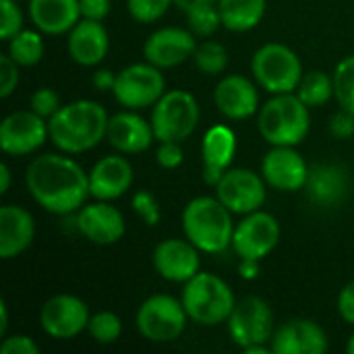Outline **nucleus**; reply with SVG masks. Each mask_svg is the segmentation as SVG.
<instances>
[{"label": "nucleus", "instance_id": "1", "mask_svg": "<svg viewBox=\"0 0 354 354\" xmlns=\"http://www.w3.org/2000/svg\"><path fill=\"white\" fill-rule=\"evenodd\" d=\"M29 195L46 212L56 216L75 214L85 205L89 193V174L60 153L37 156L25 172Z\"/></svg>", "mask_w": 354, "mask_h": 354}, {"label": "nucleus", "instance_id": "2", "mask_svg": "<svg viewBox=\"0 0 354 354\" xmlns=\"http://www.w3.org/2000/svg\"><path fill=\"white\" fill-rule=\"evenodd\" d=\"M110 116L93 100H77L62 106L50 120V141L64 153H83L106 139Z\"/></svg>", "mask_w": 354, "mask_h": 354}, {"label": "nucleus", "instance_id": "3", "mask_svg": "<svg viewBox=\"0 0 354 354\" xmlns=\"http://www.w3.org/2000/svg\"><path fill=\"white\" fill-rule=\"evenodd\" d=\"M183 230L201 253H224L232 247V212L218 197H195L183 212Z\"/></svg>", "mask_w": 354, "mask_h": 354}, {"label": "nucleus", "instance_id": "4", "mask_svg": "<svg viewBox=\"0 0 354 354\" xmlns=\"http://www.w3.org/2000/svg\"><path fill=\"white\" fill-rule=\"evenodd\" d=\"M309 106L297 93H278L259 110L257 127L261 137L274 147H295L305 141L311 129Z\"/></svg>", "mask_w": 354, "mask_h": 354}, {"label": "nucleus", "instance_id": "5", "mask_svg": "<svg viewBox=\"0 0 354 354\" xmlns=\"http://www.w3.org/2000/svg\"><path fill=\"white\" fill-rule=\"evenodd\" d=\"M180 301L189 319L199 326L226 324L236 305L232 288L222 278L207 272H199L185 282Z\"/></svg>", "mask_w": 354, "mask_h": 354}, {"label": "nucleus", "instance_id": "6", "mask_svg": "<svg viewBox=\"0 0 354 354\" xmlns=\"http://www.w3.org/2000/svg\"><path fill=\"white\" fill-rule=\"evenodd\" d=\"M255 81L272 95L295 93L303 79V62L295 50L284 44L261 46L251 60Z\"/></svg>", "mask_w": 354, "mask_h": 354}, {"label": "nucleus", "instance_id": "7", "mask_svg": "<svg viewBox=\"0 0 354 354\" xmlns=\"http://www.w3.org/2000/svg\"><path fill=\"white\" fill-rule=\"evenodd\" d=\"M199 104L193 93L183 89L166 91L151 110V127L156 141H178L189 139L199 124Z\"/></svg>", "mask_w": 354, "mask_h": 354}, {"label": "nucleus", "instance_id": "8", "mask_svg": "<svg viewBox=\"0 0 354 354\" xmlns=\"http://www.w3.org/2000/svg\"><path fill=\"white\" fill-rule=\"evenodd\" d=\"M189 322L183 301L170 295H153L145 299L137 311V330L149 342H174L180 338Z\"/></svg>", "mask_w": 354, "mask_h": 354}, {"label": "nucleus", "instance_id": "9", "mask_svg": "<svg viewBox=\"0 0 354 354\" xmlns=\"http://www.w3.org/2000/svg\"><path fill=\"white\" fill-rule=\"evenodd\" d=\"M112 93L127 110H143L153 106L166 93V79L162 68L151 62H137L116 75Z\"/></svg>", "mask_w": 354, "mask_h": 354}, {"label": "nucleus", "instance_id": "10", "mask_svg": "<svg viewBox=\"0 0 354 354\" xmlns=\"http://www.w3.org/2000/svg\"><path fill=\"white\" fill-rule=\"evenodd\" d=\"M226 324L232 342L241 348L251 344H266L276 332L272 307L259 297H245L236 301Z\"/></svg>", "mask_w": 354, "mask_h": 354}, {"label": "nucleus", "instance_id": "11", "mask_svg": "<svg viewBox=\"0 0 354 354\" xmlns=\"http://www.w3.org/2000/svg\"><path fill=\"white\" fill-rule=\"evenodd\" d=\"M280 224L268 212H251L236 226L232 234V251L241 259H266L280 243Z\"/></svg>", "mask_w": 354, "mask_h": 354}, {"label": "nucleus", "instance_id": "12", "mask_svg": "<svg viewBox=\"0 0 354 354\" xmlns=\"http://www.w3.org/2000/svg\"><path fill=\"white\" fill-rule=\"evenodd\" d=\"M266 178L247 168H228L216 185V197L232 212L247 216L266 201Z\"/></svg>", "mask_w": 354, "mask_h": 354}, {"label": "nucleus", "instance_id": "13", "mask_svg": "<svg viewBox=\"0 0 354 354\" xmlns=\"http://www.w3.org/2000/svg\"><path fill=\"white\" fill-rule=\"evenodd\" d=\"M89 309L75 295H56L39 311L41 330L54 340H73L89 326Z\"/></svg>", "mask_w": 354, "mask_h": 354}, {"label": "nucleus", "instance_id": "14", "mask_svg": "<svg viewBox=\"0 0 354 354\" xmlns=\"http://www.w3.org/2000/svg\"><path fill=\"white\" fill-rule=\"evenodd\" d=\"M50 139L48 120L29 110L8 114L0 122V147L6 156H29Z\"/></svg>", "mask_w": 354, "mask_h": 354}, {"label": "nucleus", "instance_id": "15", "mask_svg": "<svg viewBox=\"0 0 354 354\" xmlns=\"http://www.w3.org/2000/svg\"><path fill=\"white\" fill-rule=\"evenodd\" d=\"M261 176L266 178L268 187L282 193H295L305 189L309 166L303 156L295 151V147L274 145L261 160Z\"/></svg>", "mask_w": 354, "mask_h": 354}, {"label": "nucleus", "instance_id": "16", "mask_svg": "<svg viewBox=\"0 0 354 354\" xmlns=\"http://www.w3.org/2000/svg\"><path fill=\"white\" fill-rule=\"evenodd\" d=\"M197 37L189 29L162 27L153 31L143 46V56L158 68H172L195 56Z\"/></svg>", "mask_w": 354, "mask_h": 354}, {"label": "nucleus", "instance_id": "17", "mask_svg": "<svg viewBox=\"0 0 354 354\" xmlns=\"http://www.w3.org/2000/svg\"><path fill=\"white\" fill-rule=\"evenodd\" d=\"M199 253L201 251L189 239H166L153 251V268L160 278L185 284L201 272Z\"/></svg>", "mask_w": 354, "mask_h": 354}, {"label": "nucleus", "instance_id": "18", "mask_svg": "<svg viewBox=\"0 0 354 354\" xmlns=\"http://www.w3.org/2000/svg\"><path fill=\"white\" fill-rule=\"evenodd\" d=\"M77 230L93 245L108 247L118 243L124 236L127 224L120 214L110 201H100L83 205L77 212Z\"/></svg>", "mask_w": 354, "mask_h": 354}, {"label": "nucleus", "instance_id": "19", "mask_svg": "<svg viewBox=\"0 0 354 354\" xmlns=\"http://www.w3.org/2000/svg\"><path fill=\"white\" fill-rule=\"evenodd\" d=\"M274 354H324L330 342L324 328L311 319H290L272 336Z\"/></svg>", "mask_w": 354, "mask_h": 354}, {"label": "nucleus", "instance_id": "20", "mask_svg": "<svg viewBox=\"0 0 354 354\" xmlns=\"http://www.w3.org/2000/svg\"><path fill=\"white\" fill-rule=\"evenodd\" d=\"M214 102L228 120H245L259 110V91L243 75H226L214 91Z\"/></svg>", "mask_w": 354, "mask_h": 354}, {"label": "nucleus", "instance_id": "21", "mask_svg": "<svg viewBox=\"0 0 354 354\" xmlns=\"http://www.w3.org/2000/svg\"><path fill=\"white\" fill-rule=\"evenodd\" d=\"M135 180L133 166L122 156H106L89 172V193L93 199L112 201L122 197Z\"/></svg>", "mask_w": 354, "mask_h": 354}, {"label": "nucleus", "instance_id": "22", "mask_svg": "<svg viewBox=\"0 0 354 354\" xmlns=\"http://www.w3.org/2000/svg\"><path fill=\"white\" fill-rule=\"evenodd\" d=\"M106 139L120 153H141L149 149L156 135L151 122H147L135 110H127L110 116Z\"/></svg>", "mask_w": 354, "mask_h": 354}, {"label": "nucleus", "instance_id": "23", "mask_svg": "<svg viewBox=\"0 0 354 354\" xmlns=\"http://www.w3.org/2000/svg\"><path fill=\"white\" fill-rule=\"evenodd\" d=\"M351 191V176L338 164H317L309 168L305 193L317 207L340 205Z\"/></svg>", "mask_w": 354, "mask_h": 354}, {"label": "nucleus", "instance_id": "24", "mask_svg": "<svg viewBox=\"0 0 354 354\" xmlns=\"http://www.w3.org/2000/svg\"><path fill=\"white\" fill-rule=\"evenodd\" d=\"M236 153V135L226 124H216L207 129L201 141L203 156V180L212 187L218 185L222 174L232 166Z\"/></svg>", "mask_w": 354, "mask_h": 354}, {"label": "nucleus", "instance_id": "25", "mask_svg": "<svg viewBox=\"0 0 354 354\" xmlns=\"http://www.w3.org/2000/svg\"><path fill=\"white\" fill-rule=\"evenodd\" d=\"M66 48L71 58L81 66H97L110 48V37L102 21L81 19L71 31L66 39Z\"/></svg>", "mask_w": 354, "mask_h": 354}, {"label": "nucleus", "instance_id": "26", "mask_svg": "<svg viewBox=\"0 0 354 354\" xmlns=\"http://www.w3.org/2000/svg\"><path fill=\"white\" fill-rule=\"evenodd\" d=\"M35 236L33 216L21 205L0 207V257L4 261L25 253Z\"/></svg>", "mask_w": 354, "mask_h": 354}, {"label": "nucleus", "instance_id": "27", "mask_svg": "<svg viewBox=\"0 0 354 354\" xmlns=\"http://www.w3.org/2000/svg\"><path fill=\"white\" fill-rule=\"evenodd\" d=\"M29 17L37 31L62 35L81 21L79 0H29Z\"/></svg>", "mask_w": 354, "mask_h": 354}, {"label": "nucleus", "instance_id": "28", "mask_svg": "<svg viewBox=\"0 0 354 354\" xmlns=\"http://www.w3.org/2000/svg\"><path fill=\"white\" fill-rule=\"evenodd\" d=\"M268 0H218L222 27L230 31H251L266 17Z\"/></svg>", "mask_w": 354, "mask_h": 354}, {"label": "nucleus", "instance_id": "29", "mask_svg": "<svg viewBox=\"0 0 354 354\" xmlns=\"http://www.w3.org/2000/svg\"><path fill=\"white\" fill-rule=\"evenodd\" d=\"M309 108H319L330 102L334 95V77H330L326 71H311L303 75L297 91H295Z\"/></svg>", "mask_w": 354, "mask_h": 354}, {"label": "nucleus", "instance_id": "30", "mask_svg": "<svg viewBox=\"0 0 354 354\" xmlns=\"http://www.w3.org/2000/svg\"><path fill=\"white\" fill-rule=\"evenodd\" d=\"M46 46L37 31L21 29L15 37L8 39V54L19 66H33L44 58Z\"/></svg>", "mask_w": 354, "mask_h": 354}, {"label": "nucleus", "instance_id": "31", "mask_svg": "<svg viewBox=\"0 0 354 354\" xmlns=\"http://www.w3.org/2000/svg\"><path fill=\"white\" fill-rule=\"evenodd\" d=\"M197 68L203 73V75H220L226 71L228 66V52L222 44L214 41V39H205L201 44H197V50H195V56H193Z\"/></svg>", "mask_w": 354, "mask_h": 354}, {"label": "nucleus", "instance_id": "32", "mask_svg": "<svg viewBox=\"0 0 354 354\" xmlns=\"http://www.w3.org/2000/svg\"><path fill=\"white\" fill-rule=\"evenodd\" d=\"M87 332L97 344H114L122 334V322L112 311H100L89 317Z\"/></svg>", "mask_w": 354, "mask_h": 354}, {"label": "nucleus", "instance_id": "33", "mask_svg": "<svg viewBox=\"0 0 354 354\" xmlns=\"http://www.w3.org/2000/svg\"><path fill=\"white\" fill-rule=\"evenodd\" d=\"M334 95L338 104L354 114V56H346L334 71Z\"/></svg>", "mask_w": 354, "mask_h": 354}, {"label": "nucleus", "instance_id": "34", "mask_svg": "<svg viewBox=\"0 0 354 354\" xmlns=\"http://www.w3.org/2000/svg\"><path fill=\"white\" fill-rule=\"evenodd\" d=\"M187 21H189V31L195 37H209L212 33H216L222 27V17L218 10V4L201 6V8L187 12Z\"/></svg>", "mask_w": 354, "mask_h": 354}, {"label": "nucleus", "instance_id": "35", "mask_svg": "<svg viewBox=\"0 0 354 354\" xmlns=\"http://www.w3.org/2000/svg\"><path fill=\"white\" fill-rule=\"evenodd\" d=\"M174 0H127L129 15L139 23H153L162 19Z\"/></svg>", "mask_w": 354, "mask_h": 354}, {"label": "nucleus", "instance_id": "36", "mask_svg": "<svg viewBox=\"0 0 354 354\" xmlns=\"http://www.w3.org/2000/svg\"><path fill=\"white\" fill-rule=\"evenodd\" d=\"M0 37L8 41L23 29V12L17 0H0Z\"/></svg>", "mask_w": 354, "mask_h": 354}, {"label": "nucleus", "instance_id": "37", "mask_svg": "<svg viewBox=\"0 0 354 354\" xmlns=\"http://www.w3.org/2000/svg\"><path fill=\"white\" fill-rule=\"evenodd\" d=\"M29 106H31V110L35 114H39L41 118L50 120L62 108V102H60V95L56 93V89L39 87L37 91H33V95L29 100Z\"/></svg>", "mask_w": 354, "mask_h": 354}, {"label": "nucleus", "instance_id": "38", "mask_svg": "<svg viewBox=\"0 0 354 354\" xmlns=\"http://www.w3.org/2000/svg\"><path fill=\"white\" fill-rule=\"evenodd\" d=\"M133 209L137 212V216H139V218L143 220V224H147V226H156V224L160 222V218H162L158 199H156L149 191H145V189H141V191H137V193L133 195Z\"/></svg>", "mask_w": 354, "mask_h": 354}, {"label": "nucleus", "instance_id": "39", "mask_svg": "<svg viewBox=\"0 0 354 354\" xmlns=\"http://www.w3.org/2000/svg\"><path fill=\"white\" fill-rule=\"evenodd\" d=\"M156 160L164 170H176L185 162V153L178 141H160Z\"/></svg>", "mask_w": 354, "mask_h": 354}, {"label": "nucleus", "instance_id": "40", "mask_svg": "<svg viewBox=\"0 0 354 354\" xmlns=\"http://www.w3.org/2000/svg\"><path fill=\"white\" fill-rule=\"evenodd\" d=\"M19 83V64L10 54L0 56V97H8Z\"/></svg>", "mask_w": 354, "mask_h": 354}, {"label": "nucleus", "instance_id": "41", "mask_svg": "<svg viewBox=\"0 0 354 354\" xmlns=\"http://www.w3.org/2000/svg\"><path fill=\"white\" fill-rule=\"evenodd\" d=\"M2 354H39V346L25 334H15L4 338L2 346H0Z\"/></svg>", "mask_w": 354, "mask_h": 354}, {"label": "nucleus", "instance_id": "42", "mask_svg": "<svg viewBox=\"0 0 354 354\" xmlns=\"http://www.w3.org/2000/svg\"><path fill=\"white\" fill-rule=\"evenodd\" d=\"M330 133L336 139H351L354 135V114L348 110H340L330 118Z\"/></svg>", "mask_w": 354, "mask_h": 354}, {"label": "nucleus", "instance_id": "43", "mask_svg": "<svg viewBox=\"0 0 354 354\" xmlns=\"http://www.w3.org/2000/svg\"><path fill=\"white\" fill-rule=\"evenodd\" d=\"M81 19L104 21L110 12V0H79Z\"/></svg>", "mask_w": 354, "mask_h": 354}, {"label": "nucleus", "instance_id": "44", "mask_svg": "<svg viewBox=\"0 0 354 354\" xmlns=\"http://www.w3.org/2000/svg\"><path fill=\"white\" fill-rule=\"evenodd\" d=\"M338 313L346 324L354 326V282H348L340 290V295H338Z\"/></svg>", "mask_w": 354, "mask_h": 354}, {"label": "nucleus", "instance_id": "45", "mask_svg": "<svg viewBox=\"0 0 354 354\" xmlns=\"http://www.w3.org/2000/svg\"><path fill=\"white\" fill-rule=\"evenodd\" d=\"M91 83H93V87L97 91H112L114 85H116V75L110 68H100V71L93 73Z\"/></svg>", "mask_w": 354, "mask_h": 354}, {"label": "nucleus", "instance_id": "46", "mask_svg": "<svg viewBox=\"0 0 354 354\" xmlns=\"http://www.w3.org/2000/svg\"><path fill=\"white\" fill-rule=\"evenodd\" d=\"M239 272L245 280H255L259 276V261L257 259H241Z\"/></svg>", "mask_w": 354, "mask_h": 354}, {"label": "nucleus", "instance_id": "47", "mask_svg": "<svg viewBox=\"0 0 354 354\" xmlns=\"http://www.w3.org/2000/svg\"><path fill=\"white\" fill-rule=\"evenodd\" d=\"M174 4H176L180 10H185V12H191V10H195V8L216 4V0H174Z\"/></svg>", "mask_w": 354, "mask_h": 354}, {"label": "nucleus", "instance_id": "48", "mask_svg": "<svg viewBox=\"0 0 354 354\" xmlns=\"http://www.w3.org/2000/svg\"><path fill=\"white\" fill-rule=\"evenodd\" d=\"M10 189V168L6 164H0V193H8Z\"/></svg>", "mask_w": 354, "mask_h": 354}, {"label": "nucleus", "instance_id": "49", "mask_svg": "<svg viewBox=\"0 0 354 354\" xmlns=\"http://www.w3.org/2000/svg\"><path fill=\"white\" fill-rule=\"evenodd\" d=\"M6 328H8V309H6V303L0 301V336L6 334Z\"/></svg>", "mask_w": 354, "mask_h": 354}, {"label": "nucleus", "instance_id": "50", "mask_svg": "<svg viewBox=\"0 0 354 354\" xmlns=\"http://www.w3.org/2000/svg\"><path fill=\"white\" fill-rule=\"evenodd\" d=\"M245 354H270L272 353V348H268L266 344H251V346H247V348H243Z\"/></svg>", "mask_w": 354, "mask_h": 354}, {"label": "nucleus", "instance_id": "51", "mask_svg": "<svg viewBox=\"0 0 354 354\" xmlns=\"http://www.w3.org/2000/svg\"><path fill=\"white\" fill-rule=\"evenodd\" d=\"M346 353L354 354V334L351 336V340H348V344H346Z\"/></svg>", "mask_w": 354, "mask_h": 354}, {"label": "nucleus", "instance_id": "52", "mask_svg": "<svg viewBox=\"0 0 354 354\" xmlns=\"http://www.w3.org/2000/svg\"><path fill=\"white\" fill-rule=\"evenodd\" d=\"M17 2H21V0H17Z\"/></svg>", "mask_w": 354, "mask_h": 354}]
</instances>
